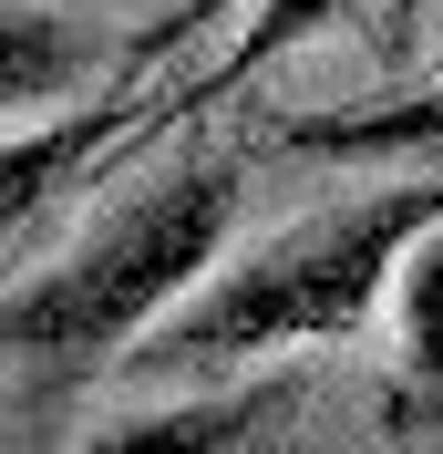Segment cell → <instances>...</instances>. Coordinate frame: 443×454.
<instances>
[{"label": "cell", "mask_w": 443, "mask_h": 454, "mask_svg": "<svg viewBox=\"0 0 443 454\" xmlns=\"http://www.w3.org/2000/svg\"><path fill=\"white\" fill-rule=\"evenodd\" d=\"M237 207H248V155H186L144 197L93 217L52 269L0 289V362L21 372V393L73 403L93 372H124V351L227 258Z\"/></svg>", "instance_id": "cell-1"}, {"label": "cell", "mask_w": 443, "mask_h": 454, "mask_svg": "<svg viewBox=\"0 0 443 454\" xmlns=\"http://www.w3.org/2000/svg\"><path fill=\"white\" fill-rule=\"evenodd\" d=\"M433 217H443V166H413L340 207H309L268 248L217 258L124 351V372H237V362H278V351H340L392 300V269Z\"/></svg>", "instance_id": "cell-2"}, {"label": "cell", "mask_w": 443, "mask_h": 454, "mask_svg": "<svg viewBox=\"0 0 443 454\" xmlns=\"http://www.w3.org/2000/svg\"><path fill=\"white\" fill-rule=\"evenodd\" d=\"M309 413L299 372H268V382H237V393H196L166 413H135V424H104L93 454H227V444H289V424Z\"/></svg>", "instance_id": "cell-3"}, {"label": "cell", "mask_w": 443, "mask_h": 454, "mask_svg": "<svg viewBox=\"0 0 443 454\" xmlns=\"http://www.w3.org/2000/svg\"><path fill=\"white\" fill-rule=\"evenodd\" d=\"M124 135H144V104H135V93H93L83 114H42V124H21V135H0V248L21 238V217L52 197V186L93 176Z\"/></svg>", "instance_id": "cell-4"}, {"label": "cell", "mask_w": 443, "mask_h": 454, "mask_svg": "<svg viewBox=\"0 0 443 454\" xmlns=\"http://www.w3.org/2000/svg\"><path fill=\"white\" fill-rule=\"evenodd\" d=\"M113 62V42L83 11H52V0H0V114H42L62 93H83Z\"/></svg>", "instance_id": "cell-5"}, {"label": "cell", "mask_w": 443, "mask_h": 454, "mask_svg": "<svg viewBox=\"0 0 443 454\" xmlns=\"http://www.w3.org/2000/svg\"><path fill=\"white\" fill-rule=\"evenodd\" d=\"M289 155H330V166H413V155H443V73L413 93H382L361 114H299L289 124Z\"/></svg>", "instance_id": "cell-6"}, {"label": "cell", "mask_w": 443, "mask_h": 454, "mask_svg": "<svg viewBox=\"0 0 443 454\" xmlns=\"http://www.w3.org/2000/svg\"><path fill=\"white\" fill-rule=\"evenodd\" d=\"M392 362H402V403L382 413V434H413V413H443V217L392 269Z\"/></svg>", "instance_id": "cell-7"}, {"label": "cell", "mask_w": 443, "mask_h": 454, "mask_svg": "<svg viewBox=\"0 0 443 454\" xmlns=\"http://www.w3.org/2000/svg\"><path fill=\"white\" fill-rule=\"evenodd\" d=\"M340 11H361V0H258V11H248V31H237V52H227V62H206V73H196V83L175 93V104H144V135H166L175 114H206L217 93H237V83H248V73H268L278 52H299L309 31H330Z\"/></svg>", "instance_id": "cell-8"}, {"label": "cell", "mask_w": 443, "mask_h": 454, "mask_svg": "<svg viewBox=\"0 0 443 454\" xmlns=\"http://www.w3.org/2000/svg\"><path fill=\"white\" fill-rule=\"evenodd\" d=\"M175 11H186V0H175Z\"/></svg>", "instance_id": "cell-9"}]
</instances>
